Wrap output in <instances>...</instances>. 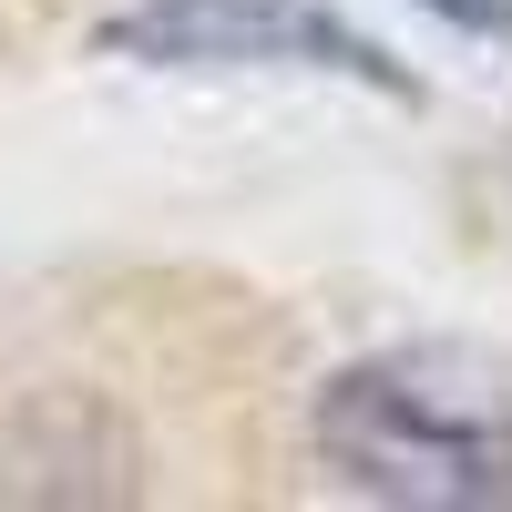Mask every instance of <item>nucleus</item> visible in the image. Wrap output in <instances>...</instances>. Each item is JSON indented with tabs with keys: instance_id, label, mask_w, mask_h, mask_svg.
<instances>
[{
	"instance_id": "obj_2",
	"label": "nucleus",
	"mask_w": 512,
	"mask_h": 512,
	"mask_svg": "<svg viewBox=\"0 0 512 512\" xmlns=\"http://www.w3.org/2000/svg\"><path fill=\"white\" fill-rule=\"evenodd\" d=\"M93 52L144 72H328L420 103V72L328 0H123L113 21H93Z\"/></svg>"
},
{
	"instance_id": "obj_3",
	"label": "nucleus",
	"mask_w": 512,
	"mask_h": 512,
	"mask_svg": "<svg viewBox=\"0 0 512 512\" xmlns=\"http://www.w3.org/2000/svg\"><path fill=\"white\" fill-rule=\"evenodd\" d=\"M431 21H451L461 41H492V52H512V0H420Z\"/></svg>"
},
{
	"instance_id": "obj_1",
	"label": "nucleus",
	"mask_w": 512,
	"mask_h": 512,
	"mask_svg": "<svg viewBox=\"0 0 512 512\" xmlns=\"http://www.w3.org/2000/svg\"><path fill=\"white\" fill-rule=\"evenodd\" d=\"M308 441L369 502H420V512L512 502V400L441 349H379L338 369L308 410Z\"/></svg>"
}]
</instances>
